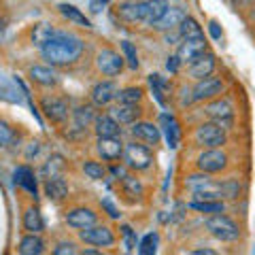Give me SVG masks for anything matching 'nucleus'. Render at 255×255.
Returning <instances> with one entry per match:
<instances>
[{"mask_svg": "<svg viewBox=\"0 0 255 255\" xmlns=\"http://www.w3.org/2000/svg\"><path fill=\"white\" fill-rule=\"evenodd\" d=\"M179 34H181L183 41H185V38H200V36H204V30L194 17L185 15V19H183L181 26H179Z\"/></svg>", "mask_w": 255, "mask_h": 255, "instance_id": "obj_30", "label": "nucleus"}, {"mask_svg": "<svg viewBox=\"0 0 255 255\" xmlns=\"http://www.w3.org/2000/svg\"><path fill=\"white\" fill-rule=\"evenodd\" d=\"M223 81L219 77H206V79H200V81H196V85L191 87V92H194V102H209L213 98H219L223 94Z\"/></svg>", "mask_w": 255, "mask_h": 255, "instance_id": "obj_9", "label": "nucleus"}, {"mask_svg": "<svg viewBox=\"0 0 255 255\" xmlns=\"http://www.w3.org/2000/svg\"><path fill=\"white\" fill-rule=\"evenodd\" d=\"M122 189H124V194L132 196V198H138V196H142V191H145L142 183H140L136 177H132V174H124V179H122Z\"/></svg>", "mask_w": 255, "mask_h": 255, "instance_id": "obj_35", "label": "nucleus"}, {"mask_svg": "<svg viewBox=\"0 0 255 255\" xmlns=\"http://www.w3.org/2000/svg\"><path fill=\"white\" fill-rule=\"evenodd\" d=\"M189 209H194L198 213L215 215V213H226V202L223 200H191Z\"/></svg>", "mask_w": 255, "mask_h": 255, "instance_id": "obj_29", "label": "nucleus"}, {"mask_svg": "<svg viewBox=\"0 0 255 255\" xmlns=\"http://www.w3.org/2000/svg\"><path fill=\"white\" fill-rule=\"evenodd\" d=\"M85 51L83 38H79L73 32L58 30L47 45L41 47V55L51 66H73L81 60Z\"/></svg>", "mask_w": 255, "mask_h": 255, "instance_id": "obj_1", "label": "nucleus"}, {"mask_svg": "<svg viewBox=\"0 0 255 255\" xmlns=\"http://www.w3.org/2000/svg\"><path fill=\"white\" fill-rule=\"evenodd\" d=\"M204 113L206 117L211 119V122L215 124H219L223 126L226 130H232V126H234V107L230 105V100L226 98H213L206 102V107H204Z\"/></svg>", "mask_w": 255, "mask_h": 255, "instance_id": "obj_7", "label": "nucleus"}, {"mask_svg": "<svg viewBox=\"0 0 255 255\" xmlns=\"http://www.w3.org/2000/svg\"><path fill=\"white\" fill-rule=\"evenodd\" d=\"M83 172H85V177L92 179V181H102L107 177L105 164L96 162V159H87V162H83Z\"/></svg>", "mask_w": 255, "mask_h": 255, "instance_id": "obj_34", "label": "nucleus"}, {"mask_svg": "<svg viewBox=\"0 0 255 255\" xmlns=\"http://www.w3.org/2000/svg\"><path fill=\"white\" fill-rule=\"evenodd\" d=\"M45 223H43V217H41V211L36 209V206H28L26 213H23V230H28V232H43Z\"/></svg>", "mask_w": 255, "mask_h": 255, "instance_id": "obj_27", "label": "nucleus"}, {"mask_svg": "<svg viewBox=\"0 0 255 255\" xmlns=\"http://www.w3.org/2000/svg\"><path fill=\"white\" fill-rule=\"evenodd\" d=\"M41 111L51 124H64L70 115L68 105L62 98H55V96H43L41 98Z\"/></svg>", "mask_w": 255, "mask_h": 255, "instance_id": "obj_11", "label": "nucleus"}, {"mask_svg": "<svg viewBox=\"0 0 255 255\" xmlns=\"http://www.w3.org/2000/svg\"><path fill=\"white\" fill-rule=\"evenodd\" d=\"M142 98H145V90L136 87V85L124 87V90H119V94H117V102H128V105H140Z\"/></svg>", "mask_w": 255, "mask_h": 255, "instance_id": "obj_32", "label": "nucleus"}, {"mask_svg": "<svg viewBox=\"0 0 255 255\" xmlns=\"http://www.w3.org/2000/svg\"><path fill=\"white\" fill-rule=\"evenodd\" d=\"M162 122H164V132H166V140H168V147L170 149H177L179 147V138H181V130H179V124L172 115H162Z\"/></svg>", "mask_w": 255, "mask_h": 255, "instance_id": "obj_28", "label": "nucleus"}, {"mask_svg": "<svg viewBox=\"0 0 255 255\" xmlns=\"http://www.w3.org/2000/svg\"><path fill=\"white\" fill-rule=\"evenodd\" d=\"M179 66H181V60H179V55H170V58H168V62H166V68H168L170 73H177V70H179Z\"/></svg>", "mask_w": 255, "mask_h": 255, "instance_id": "obj_44", "label": "nucleus"}, {"mask_svg": "<svg viewBox=\"0 0 255 255\" xmlns=\"http://www.w3.org/2000/svg\"><path fill=\"white\" fill-rule=\"evenodd\" d=\"M102 206H105V209L109 211V215H111V217H113V219H117V217H119V213H117V209H115V206H113V204H111V202H107V200H105V202H102Z\"/></svg>", "mask_w": 255, "mask_h": 255, "instance_id": "obj_45", "label": "nucleus"}, {"mask_svg": "<svg viewBox=\"0 0 255 255\" xmlns=\"http://www.w3.org/2000/svg\"><path fill=\"white\" fill-rule=\"evenodd\" d=\"M219 183H221L223 200H238V196L243 194V185L238 179H226V181H219Z\"/></svg>", "mask_w": 255, "mask_h": 255, "instance_id": "obj_33", "label": "nucleus"}, {"mask_svg": "<svg viewBox=\"0 0 255 255\" xmlns=\"http://www.w3.org/2000/svg\"><path fill=\"white\" fill-rule=\"evenodd\" d=\"M124 230V236H126V243H128V249H134V245H136V236H134V232H132V228L130 226H124L122 228Z\"/></svg>", "mask_w": 255, "mask_h": 255, "instance_id": "obj_42", "label": "nucleus"}, {"mask_svg": "<svg viewBox=\"0 0 255 255\" xmlns=\"http://www.w3.org/2000/svg\"><path fill=\"white\" fill-rule=\"evenodd\" d=\"M183 19H185V11L179 9V6H170L151 28L157 30V32H170V30H177Z\"/></svg>", "mask_w": 255, "mask_h": 255, "instance_id": "obj_20", "label": "nucleus"}, {"mask_svg": "<svg viewBox=\"0 0 255 255\" xmlns=\"http://www.w3.org/2000/svg\"><path fill=\"white\" fill-rule=\"evenodd\" d=\"M28 75L32 81L41 87H53L58 83V75H55L53 68H49V66H32Z\"/></svg>", "mask_w": 255, "mask_h": 255, "instance_id": "obj_25", "label": "nucleus"}, {"mask_svg": "<svg viewBox=\"0 0 255 255\" xmlns=\"http://www.w3.org/2000/svg\"><path fill=\"white\" fill-rule=\"evenodd\" d=\"M122 53H124V60H126L128 66H130L132 70H138L140 62H138V51H136V47H134L130 41H122Z\"/></svg>", "mask_w": 255, "mask_h": 255, "instance_id": "obj_36", "label": "nucleus"}, {"mask_svg": "<svg viewBox=\"0 0 255 255\" xmlns=\"http://www.w3.org/2000/svg\"><path fill=\"white\" fill-rule=\"evenodd\" d=\"M157 243H159L157 232H149V234L140 241V245H138V253H142V255L155 253V251H157Z\"/></svg>", "mask_w": 255, "mask_h": 255, "instance_id": "obj_38", "label": "nucleus"}, {"mask_svg": "<svg viewBox=\"0 0 255 255\" xmlns=\"http://www.w3.org/2000/svg\"><path fill=\"white\" fill-rule=\"evenodd\" d=\"M75 253H79V249H77V245L70 241H62L55 245V249H53V255H75Z\"/></svg>", "mask_w": 255, "mask_h": 255, "instance_id": "obj_41", "label": "nucleus"}, {"mask_svg": "<svg viewBox=\"0 0 255 255\" xmlns=\"http://www.w3.org/2000/svg\"><path fill=\"white\" fill-rule=\"evenodd\" d=\"M79 253H83V255H98L100 249H83V251H79Z\"/></svg>", "mask_w": 255, "mask_h": 255, "instance_id": "obj_47", "label": "nucleus"}, {"mask_svg": "<svg viewBox=\"0 0 255 255\" xmlns=\"http://www.w3.org/2000/svg\"><path fill=\"white\" fill-rule=\"evenodd\" d=\"M194 253L196 255H217V251H215V249H196Z\"/></svg>", "mask_w": 255, "mask_h": 255, "instance_id": "obj_46", "label": "nucleus"}, {"mask_svg": "<svg viewBox=\"0 0 255 255\" xmlns=\"http://www.w3.org/2000/svg\"><path fill=\"white\" fill-rule=\"evenodd\" d=\"M100 2H102V4H109V2H111V0H100Z\"/></svg>", "mask_w": 255, "mask_h": 255, "instance_id": "obj_48", "label": "nucleus"}, {"mask_svg": "<svg viewBox=\"0 0 255 255\" xmlns=\"http://www.w3.org/2000/svg\"><path fill=\"white\" fill-rule=\"evenodd\" d=\"M168 9H170L168 0H145V21L142 23L151 28Z\"/></svg>", "mask_w": 255, "mask_h": 255, "instance_id": "obj_22", "label": "nucleus"}, {"mask_svg": "<svg viewBox=\"0 0 255 255\" xmlns=\"http://www.w3.org/2000/svg\"><path fill=\"white\" fill-rule=\"evenodd\" d=\"M122 159H124V164L130 170L142 172V170L151 168V164H153V151H151L149 145H145V142H140V140L134 138L132 142H126Z\"/></svg>", "mask_w": 255, "mask_h": 255, "instance_id": "obj_3", "label": "nucleus"}, {"mask_svg": "<svg viewBox=\"0 0 255 255\" xmlns=\"http://www.w3.org/2000/svg\"><path fill=\"white\" fill-rule=\"evenodd\" d=\"M94 109L92 107H79L75 111V124L79 130H83V128H90V124H94Z\"/></svg>", "mask_w": 255, "mask_h": 255, "instance_id": "obj_37", "label": "nucleus"}, {"mask_svg": "<svg viewBox=\"0 0 255 255\" xmlns=\"http://www.w3.org/2000/svg\"><path fill=\"white\" fill-rule=\"evenodd\" d=\"M17 251H19L21 255H41V253L45 251V243H43V238L38 236V234L28 232V234L19 241Z\"/></svg>", "mask_w": 255, "mask_h": 255, "instance_id": "obj_24", "label": "nucleus"}, {"mask_svg": "<svg viewBox=\"0 0 255 255\" xmlns=\"http://www.w3.org/2000/svg\"><path fill=\"white\" fill-rule=\"evenodd\" d=\"M15 183L21 187H26L30 194L36 196V179H34V172H32L28 166H19V168L15 170Z\"/></svg>", "mask_w": 255, "mask_h": 255, "instance_id": "obj_31", "label": "nucleus"}, {"mask_svg": "<svg viewBox=\"0 0 255 255\" xmlns=\"http://www.w3.org/2000/svg\"><path fill=\"white\" fill-rule=\"evenodd\" d=\"M92 128H94V134L98 138H102V136H122V124H119L111 113L96 115Z\"/></svg>", "mask_w": 255, "mask_h": 255, "instance_id": "obj_18", "label": "nucleus"}, {"mask_svg": "<svg viewBox=\"0 0 255 255\" xmlns=\"http://www.w3.org/2000/svg\"><path fill=\"white\" fill-rule=\"evenodd\" d=\"M55 30L53 26H49V23H45V21H41V23H34L32 26V30H30V38H32V45H36L38 49H41L43 45H47L53 38V34H55Z\"/></svg>", "mask_w": 255, "mask_h": 255, "instance_id": "obj_26", "label": "nucleus"}, {"mask_svg": "<svg viewBox=\"0 0 255 255\" xmlns=\"http://www.w3.org/2000/svg\"><path fill=\"white\" fill-rule=\"evenodd\" d=\"M209 32H211V36L215 38V41H221V36H223V32H221V26L215 19L209 21Z\"/></svg>", "mask_w": 255, "mask_h": 255, "instance_id": "obj_43", "label": "nucleus"}, {"mask_svg": "<svg viewBox=\"0 0 255 255\" xmlns=\"http://www.w3.org/2000/svg\"><path fill=\"white\" fill-rule=\"evenodd\" d=\"M230 166V157L223 151V147L219 149H202V153L196 157V168L206 174H219Z\"/></svg>", "mask_w": 255, "mask_h": 255, "instance_id": "obj_5", "label": "nucleus"}, {"mask_svg": "<svg viewBox=\"0 0 255 255\" xmlns=\"http://www.w3.org/2000/svg\"><path fill=\"white\" fill-rule=\"evenodd\" d=\"M79 241L90 245V247H113L115 245V232L109 226H100V223H94V226L79 230Z\"/></svg>", "mask_w": 255, "mask_h": 255, "instance_id": "obj_8", "label": "nucleus"}, {"mask_svg": "<svg viewBox=\"0 0 255 255\" xmlns=\"http://www.w3.org/2000/svg\"><path fill=\"white\" fill-rule=\"evenodd\" d=\"M96 70L102 75V77H119L122 70L126 66V60H124V53H119L111 47H105L96 53Z\"/></svg>", "mask_w": 255, "mask_h": 255, "instance_id": "obj_6", "label": "nucleus"}, {"mask_svg": "<svg viewBox=\"0 0 255 255\" xmlns=\"http://www.w3.org/2000/svg\"><path fill=\"white\" fill-rule=\"evenodd\" d=\"M204 228L211 236H215L221 243H236L238 238H241V228H238V223L223 213L209 215V217L204 219Z\"/></svg>", "mask_w": 255, "mask_h": 255, "instance_id": "obj_2", "label": "nucleus"}, {"mask_svg": "<svg viewBox=\"0 0 255 255\" xmlns=\"http://www.w3.org/2000/svg\"><path fill=\"white\" fill-rule=\"evenodd\" d=\"M194 142L202 149H219L228 142V130L215 122H204L196 128Z\"/></svg>", "mask_w": 255, "mask_h": 255, "instance_id": "obj_4", "label": "nucleus"}, {"mask_svg": "<svg viewBox=\"0 0 255 255\" xmlns=\"http://www.w3.org/2000/svg\"><path fill=\"white\" fill-rule=\"evenodd\" d=\"M124 147L126 142H122L119 136H102L96 142V153L102 157V162L115 164L124 157Z\"/></svg>", "mask_w": 255, "mask_h": 255, "instance_id": "obj_10", "label": "nucleus"}, {"mask_svg": "<svg viewBox=\"0 0 255 255\" xmlns=\"http://www.w3.org/2000/svg\"><path fill=\"white\" fill-rule=\"evenodd\" d=\"M13 140H15V130L6 122L0 119V149H6Z\"/></svg>", "mask_w": 255, "mask_h": 255, "instance_id": "obj_39", "label": "nucleus"}, {"mask_svg": "<svg viewBox=\"0 0 255 255\" xmlns=\"http://www.w3.org/2000/svg\"><path fill=\"white\" fill-rule=\"evenodd\" d=\"M45 196L49 198L51 202H62L64 198L68 196V185H66V181H64L62 177H58V174L49 177V179L45 181Z\"/></svg>", "mask_w": 255, "mask_h": 255, "instance_id": "obj_21", "label": "nucleus"}, {"mask_svg": "<svg viewBox=\"0 0 255 255\" xmlns=\"http://www.w3.org/2000/svg\"><path fill=\"white\" fill-rule=\"evenodd\" d=\"M58 11L64 19H68L70 23H75V26H81V28H92V21L85 17V13H81V9H77V6L68 4V2H62L58 4Z\"/></svg>", "mask_w": 255, "mask_h": 255, "instance_id": "obj_23", "label": "nucleus"}, {"mask_svg": "<svg viewBox=\"0 0 255 255\" xmlns=\"http://www.w3.org/2000/svg\"><path fill=\"white\" fill-rule=\"evenodd\" d=\"M117 94H119L117 83L111 81V79H102V81H98L92 87L90 98L94 107H109L111 102L117 100Z\"/></svg>", "mask_w": 255, "mask_h": 255, "instance_id": "obj_13", "label": "nucleus"}, {"mask_svg": "<svg viewBox=\"0 0 255 255\" xmlns=\"http://www.w3.org/2000/svg\"><path fill=\"white\" fill-rule=\"evenodd\" d=\"M149 83H151V87H153V94L157 96V100L162 102H166V98H164V90H166V85H164V81L159 79V75H151L149 77Z\"/></svg>", "mask_w": 255, "mask_h": 255, "instance_id": "obj_40", "label": "nucleus"}, {"mask_svg": "<svg viewBox=\"0 0 255 255\" xmlns=\"http://www.w3.org/2000/svg\"><path fill=\"white\" fill-rule=\"evenodd\" d=\"M215 68H217V58L211 51H206L200 58H196L194 62L187 64V77L194 79V81H200V79L211 77L215 73Z\"/></svg>", "mask_w": 255, "mask_h": 255, "instance_id": "obj_14", "label": "nucleus"}, {"mask_svg": "<svg viewBox=\"0 0 255 255\" xmlns=\"http://www.w3.org/2000/svg\"><path fill=\"white\" fill-rule=\"evenodd\" d=\"M209 51V43H206V38L200 36V38H185V41L179 43V49H177V55L181 64H189L194 62L196 58H200L202 53Z\"/></svg>", "mask_w": 255, "mask_h": 255, "instance_id": "obj_16", "label": "nucleus"}, {"mask_svg": "<svg viewBox=\"0 0 255 255\" xmlns=\"http://www.w3.org/2000/svg\"><path fill=\"white\" fill-rule=\"evenodd\" d=\"M109 113L113 115L122 126H132L134 122H138L142 109H140V105H128V102H119V105L109 109Z\"/></svg>", "mask_w": 255, "mask_h": 255, "instance_id": "obj_19", "label": "nucleus"}, {"mask_svg": "<svg viewBox=\"0 0 255 255\" xmlns=\"http://www.w3.org/2000/svg\"><path fill=\"white\" fill-rule=\"evenodd\" d=\"M64 221L68 223V228L73 230H85L94 226V223H98V213L90 206H75V209H70L66 215H64Z\"/></svg>", "mask_w": 255, "mask_h": 255, "instance_id": "obj_12", "label": "nucleus"}, {"mask_svg": "<svg viewBox=\"0 0 255 255\" xmlns=\"http://www.w3.org/2000/svg\"><path fill=\"white\" fill-rule=\"evenodd\" d=\"M130 132H132V136L136 140L145 142V145H149V147L159 145V138H162L159 128L155 124H151V122H134L132 128H130Z\"/></svg>", "mask_w": 255, "mask_h": 255, "instance_id": "obj_17", "label": "nucleus"}, {"mask_svg": "<svg viewBox=\"0 0 255 255\" xmlns=\"http://www.w3.org/2000/svg\"><path fill=\"white\" fill-rule=\"evenodd\" d=\"M115 15L126 23L145 21V0H126L115 6Z\"/></svg>", "mask_w": 255, "mask_h": 255, "instance_id": "obj_15", "label": "nucleus"}]
</instances>
